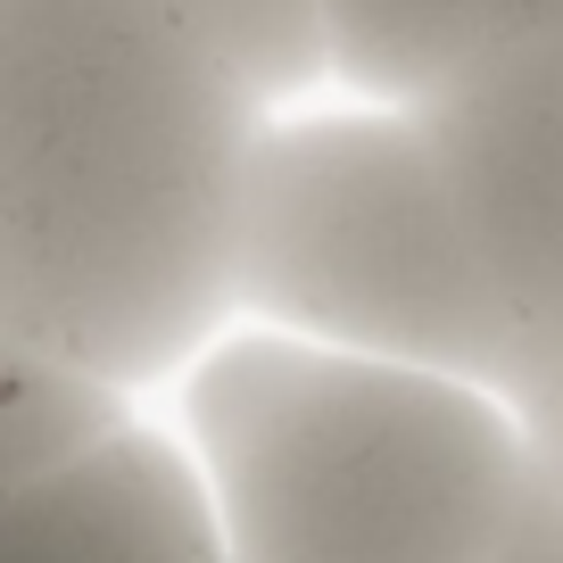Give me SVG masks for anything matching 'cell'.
Segmentation results:
<instances>
[{
  "instance_id": "3",
  "label": "cell",
  "mask_w": 563,
  "mask_h": 563,
  "mask_svg": "<svg viewBox=\"0 0 563 563\" xmlns=\"http://www.w3.org/2000/svg\"><path fill=\"white\" fill-rule=\"evenodd\" d=\"M232 316L506 398L514 323L406 100L265 117L232 224Z\"/></svg>"
},
{
  "instance_id": "8",
  "label": "cell",
  "mask_w": 563,
  "mask_h": 563,
  "mask_svg": "<svg viewBox=\"0 0 563 563\" xmlns=\"http://www.w3.org/2000/svg\"><path fill=\"white\" fill-rule=\"evenodd\" d=\"M232 75L257 108L299 100L332 75V25L323 0H166Z\"/></svg>"
},
{
  "instance_id": "2",
  "label": "cell",
  "mask_w": 563,
  "mask_h": 563,
  "mask_svg": "<svg viewBox=\"0 0 563 563\" xmlns=\"http://www.w3.org/2000/svg\"><path fill=\"white\" fill-rule=\"evenodd\" d=\"M183 448L232 563H497L539 473L497 389L274 323L183 365Z\"/></svg>"
},
{
  "instance_id": "4",
  "label": "cell",
  "mask_w": 563,
  "mask_h": 563,
  "mask_svg": "<svg viewBox=\"0 0 563 563\" xmlns=\"http://www.w3.org/2000/svg\"><path fill=\"white\" fill-rule=\"evenodd\" d=\"M456 183L464 232L514 323L506 406L530 456L563 473V34L506 42L406 100Z\"/></svg>"
},
{
  "instance_id": "7",
  "label": "cell",
  "mask_w": 563,
  "mask_h": 563,
  "mask_svg": "<svg viewBox=\"0 0 563 563\" xmlns=\"http://www.w3.org/2000/svg\"><path fill=\"white\" fill-rule=\"evenodd\" d=\"M124 422H133V389L100 382L84 365H58L25 340H0V497L18 481L51 473V464L84 456V448H100Z\"/></svg>"
},
{
  "instance_id": "6",
  "label": "cell",
  "mask_w": 563,
  "mask_h": 563,
  "mask_svg": "<svg viewBox=\"0 0 563 563\" xmlns=\"http://www.w3.org/2000/svg\"><path fill=\"white\" fill-rule=\"evenodd\" d=\"M332 75L356 100H422L464 58L506 42H555L563 0H323Z\"/></svg>"
},
{
  "instance_id": "5",
  "label": "cell",
  "mask_w": 563,
  "mask_h": 563,
  "mask_svg": "<svg viewBox=\"0 0 563 563\" xmlns=\"http://www.w3.org/2000/svg\"><path fill=\"white\" fill-rule=\"evenodd\" d=\"M0 563H232L191 448L124 422L0 497Z\"/></svg>"
},
{
  "instance_id": "1",
  "label": "cell",
  "mask_w": 563,
  "mask_h": 563,
  "mask_svg": "<svg viewBox=\"0 0 563 563\" xmlns=\"http://www.w3.org/2000/svg\"><path fill=\"white\" fill-rule=\"evenodd\" d=\"M265 108L166 0H0V340L117 389L232 323Z\"/></svg>"
}]
</instances>
